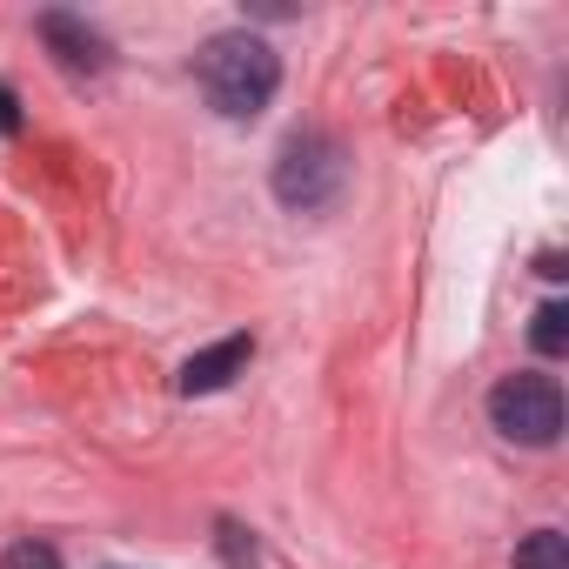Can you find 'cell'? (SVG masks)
Listing matches in <instances>:
<instances>
[{"label":"cell","instance_id":"6da1fadb","mask_svg":"<svg viewBox=\"0 0 569 569\" xmlns=\"http://www.w3.org/2000/svg\"><path fill=\"white\" fill-rule=\"evenodd\" d=\"M194 81H201V94H208V108L221 121H254L281 88V54L261 34L228 28L194 54Z\"/></svg>","mask_w":569,"mask_h":569},{"label":"cell","instance_id":"7a4b0ae2","mask_svg":"<svg viewBox=\"0 0 569 569\" xmlns=\"http://www.w3.org/2000/svg\"><path fill=\"white\" fill-rule=\"evenodd\" d=\"M268 188H274V201L289 208V214H322V208H336L342 188H349V154H342V141L322 134V128L289 134V141H281V154H274Z\"/></svg>","mask_w":569,"mask_h":569},{"label":"cell","instance_id":"3957f363","mask_svg":"<svg viewBox=\"0 0 569 569\" xmlns=\"http://www.w3.org/2000/svg\"><path fill=\"white\" fill-rule=\"evenodd\" d=\"M489 422L502 442H522V449H549L562 436V382L556 376H536V369H516L489 389Z\"/></svg>","mask_w":569,"mask_h":569},{"label":"cell","instance_id":"277c9868","mask_svg":"<svg viewBox=\"0 0 569 569\" xmlns=\"http://www.w3.org/2000/svg\"><path fill=\"white\" fill-rule=\"evenodd\" d=\"M34 34L48 41V54H54L68 74H101V68H108V34L88 28V14H74V8H48V14L34 21Z\"/></svg>","mask_w":569,"mask_h":569},{"label":"cell","instance_id":"5b68a950","mask_svg":"<svg viewBox=\"0 0 569 569\" xmlns=\"http://www.w3.org/2000/svg\"><path fill=\"white\" fill-rule=\"evenodd\" d=\"M248 362H254V336H221L214 349H201V356H188L174 369V389L181 396H221Z\"/></svg>","mask_w":569,"mask_h":569},{"label":"cell","instance_id":"8992f818","mask_svg":"<svg viewBox=\"0 0 569 569\" xmlns=\"http://www.w3.org/2000/svg\"><path fill=\"white\" fill-rule=\"evenodd\" d=\"M516 569H569V536L562 529H529L516 542Z\"/></svg>","mask_w":569,"mask_h":569},{"label":"cell","instance_id":"52a82bcc","mask_svg":"<svg viewBox=\"0 0 569 569\" xmlns=\"http://www.w3.org/2000/svg\"><path fill=\"white\" fill-rule=\"evenodd\" d=\"M529 342H536V356H562V349H569V309H562V302H542Z\"/></svg>","mask_w":569,"mask_h":569},{"label":"cell","instance_id":"ba28073f","mask_svg":"<svg viewBox=\"0 0 569 569\" xmlns=\"http://www.w3.org/2000/svg\"><path fill=\"white\" fill-rule=\"evenodd\" d=\"M0 569H61V549L41 542V536H21V542L0 549Z\"/></svg>","mask_w":569,"mask_h":569},{"label":"cell","instance_id":"9c48e42d","mask_svg":"<svg viewBox=\"0 0 569 569\" xmlns=\"http://www.w3.org/2000/svg\"><path fill=\"white\" fill-rule=\"evenodd\" d=\"M214 542H221V562H228V569H254V542H248L241 522L221 516V522H214Z\"/></svg>","mask_w":569,"mask_h":569},{"label":"cell","instance_id":"30bf717a","mask_svg":"<svg viewBox=\"0 0 569 569\" xmlns=\"http://www.w3.org/2000/svg\"><path fill=\"white\" fill-rule=\"evenodd\" d=\"M0 134H21V101H14L8 81H0Z\"/></svg>","mask_w":569,"mask_h":569},{"label":"cell","instance_id":"8fae6325","mask_svg":"<svg viewBox=\"0 0 569 569\" xmlns=\"http://www.w3.org/2000/svg\"><path fill=\"white\" fill-rule=\"evenodd\" d=\"M536 274H542V281H562L569 268H562V254H556V248H542V254H536Z\"/></svg>","mask_w":569,"mask_h":569}]
</instances>
